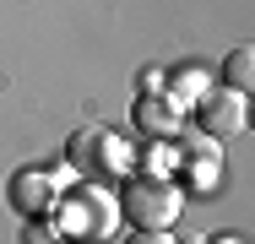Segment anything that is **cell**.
<instances>
[{"mask_svg": "<svg viewBox=\"0 0 255 244\" xmlns=\"http://www.w3.org/2000/svg\"><path fill=\"white\" fill-rule=\"evenodd\" d=\"M120 212L136 223V228H174L179 223V212H185V190L174 185V179H130L125 190H120Z\"/></svg>", "mask_w": 255, "mask_h": 244, "instance_id": "6da1fadb", "label": "cell"}, {"mask_svg": "<svg viewBox=\"0 0 255 244\" xmlns=\"http://www.w3.org/2000/svg\"><path fill=\"white\" fill-rule=\"evenodd\" d=\"M65 157L82 174H114L125 163V146H120V136H109V130H76L71 146H65Z\"/></svg>", "mask_w": 255, "mask_h": 244, "instance_id": "7a4b0ae2", "label": "cell"}, {"mask_svg": "<svg viewBox=\"0 0 255 244\" xmlns=\"http://www.w3.org/2000/svg\"><path fill=\"white\" fill-rule=\"evenodd\" d=\"M245 98L250 93H234V87H212L201 98V130L212 141H228L245 130Z\"/></svg>", "mask_w": 255, "mask_h": 244, "instance_id": "3957f363", "label": "cell"}, {"mask_svg": "<svg viewBox=\"0 0 255 244\" xmlns=\"http://www.w3.org/2000/svg\"><path fill=\"white\" fill-rule=\"evenodd\" d=\"M54 201H60V179H54L49 168H22L11 179V206L22 217H49Z\"/></svg>", "mask_w": 255, "mask_h": 244, "instance_id": "277c9868", "label": "cell"}, {"mask_svg": "<svg viewBox=\"0 0 255 244\" xmlns=\"http://www.w3.org/2000/svg\"><path fill=\"white\" fill-rule=\"evenodd\" d=\"M65 212H71V228H76V234H93V239L114 234V206H109L103 195H76Z\"/></svg>", "mask_w": 255, "mask_h": 244, "instance_id": "5b68a950", "label": "cell"}, {"mask_svg": "<svg viewBox=\"0 0 255 244\" xmlns=\"http://www.w3.org/2000/svg\"><path fill=\"white\" fill-rule=\"evenodd\" d=\"M136 125H141L147 136H179L185 109H179V103H163V98H147V103L136 109Z\"/></svg>", "mask_w": 255, "mask_h": 244, "instance_id": "8992f818", "label": "cell"}, {"mask_svg": "<svg viewBox=\"0 0 255 244\" xmlns=\"http://www.w3.org/2000/svg\"><path fill=\"white\" fill-rule=\"evenodd\" d=\"M223 87H234V93H250L255 87V49L250 44H239L223 60Z\"/></svg>", "mask_w": 255, "mask_h": 244, "instance_id": "52a82bcc", "label": "cell"}, {"mask_svg": "<svg viewBox=\"0 0 255 244\" xmlns=\"http://www.w3.org/2000/svg\"><path fill=\"white\" fill-rule=\"evenodd\" d=\"M125 244H174V234H168V228H136Z\"/></svg>", "mask_w": 255, "mask_h": 244, "instance_id": "ba28073f", "label": "cell"}, {"mask_svg": "<svg viewBox=\"0 0 255 244\" xmlns=\"http://www.w3.org/2000/svg\"><path fill=\"white\" fill-rule=\"evenodd\" d=\"M212 244H245V239H212Z\"/></svg>", "mask_w": 255, "mask_h": 244, "instance_id": "9c48e42d", "label": "cell"}]
</instances>
